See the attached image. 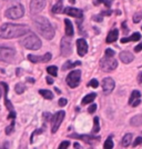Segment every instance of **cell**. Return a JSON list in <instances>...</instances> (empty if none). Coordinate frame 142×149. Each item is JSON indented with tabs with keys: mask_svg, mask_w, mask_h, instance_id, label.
Wrapping results in <instances>:
<instances>
[{
	"mask_svg": "<svg viewBox=\"0 0 142 149\" xmlns=\"http://www.w3.org/2000/svg\"><path fill=\"white\" fill-rule=\"evenodd\" d=\"M81 79V71L80 70H73L67 76V84L70 88H76L79 86Z\"/></svg>",
	"mask_w": 142,
	"mask_h": 149,
	"instance_id": "cell-9",
	"label": "cell"
},
{
	"mask_svg": "<svg viewBox=\"0 0 142 149\" xmlns=\"http://www.w3.org/2000/svg\"><path fill=\"white\" fill-rule=\"evenodd\" d=\"M81 65L80 61H76V62H71V61H67L64 65H63V67H62V70H68V69H71L76 67V66H79Z\"/></svg>",
	"mask_w": 142,
	"mask_h": 149,
	"instance_id": "cell-23",
	"label": "cell"
},
{
	"mask_svg": "<svg viewBox=\"0 0 142 149\" xmlns=\"http://www.w3.org/2000/svg\"><path fill=\"white\" fill-rule=\"evenodd\" d=\"M103 1H105V0H94V5L98 6V5H100L101 2H103Z\"/></svg>",
	"mask_w": 142,
	"mask_h": 149,
	"instance_id": "cell-51",
	"label": "cell"
},
{
	"mask_svg": "<svg viewBox=\"0 0 142 149\" xmlns=\"http://www.w3.org/2000/svg\"><path fill=\"white\" fill-rule=\"evenodd\" d=\"M131 141H132V134H127V135H124V137L122 138V146L123 147H129L130 145H131Z\"/></svg>",
	"mask_w": 142,
	"mask_h": 149,
	"instance_id": "cell-21",
	"label": "cell"
},
{
	"mask_svg": "<svg viewBox=\"0 0 142 149\" xmlns=\"http://www.w3.org/2000/svg\"><path fill=\"white\" fill-rule=\"evenodd\" d=\"M142 20V11L140 13H136L133 15V22L134 24H138V22H140Z\"/></svg>",
	"mask_w": 142,
	"mask_h": 149,
	"instance_id": "cell-32",
	"label": "cell"
},
{
	"mask_svg": "<svg viewBox=\"0 0 142 149\" xmlns=\"http://www.w3.org/2000/svg\"><path fill=\"white\" fill-rule=\"evenodd\" d=\"M64 116H66V112L63 111V110H60V111L56 112L53 116H52V118H51V132L52 134H55L58 131L59 129V127H60V125L62 124V121H63V119H64Z\"/></svg>",
	"mask_w": 142,
	"mask_h": 149,
	"instance_id": "cell-7",
	"label": "cell"
},
{
	"mask_svg": "<svg viewBox=\"0 0 142 149\" xmlns=\"http://www.w3.org/2000/svg\"><path fill=\"white\" fill-rule=\"evenodd\" d=\"M130 124L132 126H141L142 125V116H136L131 119Z\"/></svg>",
	"mask_w": 142,
	"mask_h": 149,
	"instance_id": "cell-25",
	"label": "cell"
},
{
	"mask_svg": "<svg viewBox=\"0 0 142 149\" xmlns=\"http://www.w3.org/2000/svg\"><path fill=\"white\" fill-rule=\"evenodd\" d=\"M96 110H97V105H96V104H92V105L88 108V111L90 112V113H93Z\"/></svg>",
	"mask_w": 142,
	"mask_h": 149,
	"instance_id": "cell-40",
	"label": "cell"
},
{
	"mask_svg": "<svg viewBox=\"0 0 142 149\" xmlns=\"http://www.w3.org/2000/svg\"><path fill=\"white\" fill-rule=\"evenodd\" d=\"M73 146H74V148H76V149H81L80 147H79V146H80V145H79V143H74Z\"/></svg>",
	"mask_w": 142,
	"mask_h": 149,
	"instance_id": "cell-52",
	"label": "cell"
},
{
	"mask_svg": "<svg viewBox=\"0 0 142 149\" xmlns=\"http://www.w3.org/2000/svg\"><path fill=\"white\" fill-rule=\"evenodd\" d=\"M133 59H134V57L129 51H122V52H120V60L122 62H124V63H130V62L133 61Z\"/></svg>",
	"mask_w": 142,
	"mask_h": 149,
	"instance_id": "cell-16",
	"label": "cell"
},
{
	"mask_svg": "<svg viewBox=\"0 0 142 149\" xmlns=\"http://www.w3.org/2000/svg\"><path fill=\"white\" fill-rule=\"evenodd\" d=\"M58 104H59L60 107H64V106L68 104V100L66 99V98H61V99H59V102H58Z\"/></svg>",
	"mask_w": 142,
	"mask_h": 149,
	"instance_id": "cell-39",
	"label": "cell"
},
{
	"mask_svg": "<svg viewBox=\"0 0 142 149\" xmlns=\"http://www.w3.org/2000/svg\"><path fill=\"white\" fill-rule=\"evenodd\" d=\"M13 127H15V120H11V125H10L9 127H7V128H6V134H7V135H10V134L12 132Z\"/></svg>",
	"mask_w": 142,
	"mask_h": 149,
	"instance_id": "cell-33",
	"label": "cell"
},
{
	"mask_svg": "<svg viewBox=\"0 0 142 149\" xmlns=\"http://www.w3.org/2000/svg\"><path fill=\"white\" fill-rule=\"evenodd\" d=\"M27 81H30V82H33V79H31V78H29V79H27Z\"/></svg>",
	"mask_w": 142,
	"mask_h": 149,
	"instance_id": "cell-54",
	"label": "cell"
},
{
	"mask_svg": "<svg viewBox=\"0 0 142 149\" xmlns=\"http://www.w3.org/2000/svg\"><path fill=\"white\" fill-rule=\"evenodd\" d=\"M138 82L142 84V72H140V74H138Z\"/></svg>",
	"mask_w": 142,
	"mask_h": 149,
	"instance_id": "cell-49",
	"label": "cell"
},
{
	"mask_svg": "<svg viewBox=\"0 0 142 149\" xmlns=\"http://www.w3.org/2000/svg\"><path fill=\"white\" fill-rule=\"evenodd\" d=\"M39 93H40V95L42 96L44 99H49L50 100V99H52V98H53V93H51L50 90H44V89H41Z\"/></svg>",
	"mask_w": 142,
	"mask_h": 149,
	"instance_id": "cell-24",
	"label": "cell"
},
{
	"mask_svg": "<svg viewBox=\"0 0 142 149\" xmlns=\"http://www.w3.org/2000/svg\"><path fill=\"white\" fill-rule=\"evenodd\" d=\"M141 50H142V42L140 45H138L136 47H134V51H136V52H140Z\"/></svg>",
	"mask_w": 142,
	"mask_h": 149,
	"instance_id": "cell-42",
	"label": "cell"
},
{
	"mask_svg": "<svg viewBox=\"0 0 142 149\" xmlns=\"http://www.w3.org/2000/svg\"><path fill=\"white\" fill-rule=\"evenodd\" d=\"M43 117L46 118V120H50V119L52 118V117H51V115H50V113H48V112H46V113L43 115Z\"/></svg>",
	"mask_w": 142,
	"mask_h": 149,
	"instance_id": "cell-45",
	"label": "cell"
},
{
	"mask_svg": "<svg viewBox=\"0 0 142 149\" xmlns=\"http://www.w3.org/2000/svg\"><path fill=\"white\" fill-rule=\"evenodd\" d=\"M140 104H141V100H140V99H136V100H134V101H133L132 104H131V106H132V107H136V106H139Z\"/></svg>",
	"mask_w": 142,
	"mask_h": 149,
	"instance_id": "cell-41",
	"label": "cell"
},
{
	"mask_svg": "<svg viewBox=\"0 0 142 149\" xmlns=\"http://www.w3.org/2000/svg\"><path fill=\"white\" fill-rule=\"evenodd\" d=\"M61 54L62 56L68 57L72 54V48H71V40L67 37L62 38L61 40Z\"/></svg>",
	"mask_w": 142,
	"mask_h": 149,
	"instance_id": "cell-11",
	"label": "cell"
},
{
	"mask_svg": "<svg viewBox=\"0 0 142 149\" xmlns=\"http://www.w3.org/2000/svg\"><path fill=\"white\" fill-rule=\"evenodd\" d=\"M88 86H90V87H92V88H98V86H99V82H98V80H97V79H92V80L88 84Z\"/></svg>",
	"mask_w": 142,
	"mask_h": 149,
	"instance_id": "cell-34",
	"label": "cell"
},
{
	"mask_svg": "<svg viewBox=\"0 0 142 149\" xmlns=\"http://www.w3.org/2000/svg\"><path fill=\"white\" fill-rule=\"evenodd\" d=\"M1 93H2V91H1V89H0V98H1Z\"/></svg>",
	"mask_w": 142,
	"mask_h": 149,
	"instance_id": "cell-57",
	"label": "cell"
},
{
	"mask_svg": "<svg viewBox=\"0 0 142 149\" xmlns=\"http://www.w3.org/2000/svg\"><path fill=\"white\" fill-rule=\"evenodd\" d=\"M71 138H78L83 140L87 143H94L100 140V137H92V136H87V135H71Z\"/></svg>",
	"mask_w": 142,
	"mask_h": 149,
	"instance_id": "cell-14",
	"label": "cell"
},
{
	"mask_svg": "<svg viewBox=\"0 0 142 149\" xmlns=\"http://www.w3.org/2000/svg\"><path fill=\"white\" fill-rule=\"evenodd\" d=\"M28 59L30 60L31 62H42V56H33V55H29L28 56Z\"/></svg>",
	"mask_w": 142,
	"mask_h": 149,
	"instance_id": "cell-30",
	"label": "cell"
},
{
	"mask_svg": "<svg viewBox=\"0 0 142 149\" xmlns=\"http://www.w3.org/2000/svg\"><path fill=\"white\" fill-rule=\"evenodd\" d=\"M69 145H70L69 141H62V143L59 145V148L58 149H68Z\"/></svg>",
	"mask_w": 142,
	"mask_h": 149,
	"instance_id": "cell-36",
	"label": "cell"
},
{
	"mask_svg": "<svg viewBox=\"0 0 142 149\" xmlns=\"http://www.w3.org/2000/svg\"><path fill=\"white\" fill-rule=\"evenodd\" d=\"M77 50H78V55L80 57H83L88 52V44L85 39H78L77 40Z\"/></svg>",
	"mask_w": 142,
	"mask_h": 149,
	"instance_id": "cell-13",
	"label": "cell"
},
{
	"mask_svg": "<svg viewBox=\"0 0 142 149\" xmlns=\"http://www.w3.org/2000/svg\"><path fill=\"white\" fill-rule=\"evenodd\" d=\"M118 37H119V30H118V29H112V30L108 33L105 41H107V44H112V42H114V41L117 40Z\"/></svg>",
	"mask_w": 142,
	"mask_h": 149,
	"instance_id": "cell-17",
	"label": "cell"
},
{
	"mask_svg": "<svg viewBox=\"0 0 142 149\" xmlns=\"http://www.w3.org/2000/svg\"><path fill=\"white\" fill-rule=\"evenodd\" d=\"M35 22V27L38 30V32L42 36L44 39L47 40H51L53 36H55V29L51 26L48 19H46L44 17H36L33 19Z\"/></svg>",
	"mask_w": 142,
	"mask_h": 149,
	"instance_id": "cell-2",
	"label": "cell"
},
{
	"mask_svg": "<svg viewBox=\"0 0 142 149\" xmlns=\"http://www.w3.org/2000/svg\"><path fill=\"white\" fill-rule=\"evenodd\" d=\"M46 80H47V82H48V85H52V84H53V79H52L51 77H47Z\"/></svg>",
	"mask_w": 142,
	"mask_h": 149,
	"instance_id": "cell-46",
	"label": "cell"
},
{
	"mask_svg": "<svg viewBox=\"0 0 142 149\" xmlns=\"http://www.w3.org/2000/svg\"><path fill=\"white\" fill-rule=\"evenodd\" d=\"M103 3H105V7H108V8L111 6V1H110V0H105V1H103Z\"/></svg>",
	"mask_w": 142,
	"mask_h": 149,
	"instance_id": "cell-48",
	"label": "cell"
},
{
	"mask_svg": "<svg viewBox=\"0 0 142 149\" xmlns=\"http://www.w3.org/2000/svg\"><path fill=\"white\" fill-rule=\"evenodd\" d=\"M112 11H110V10H108V11H102L101 13V16H111Z\"/></svg>",
	"mask_w": 142,
	"mask_h": 149,
	"instance_id": "cell-44",
	"label": "cell"
},
{
	"mask_svg": "<svg viewBox=\"0 0 142 149\" xmlns=\"http://www.w3.org/2000/svg\"><path fill=\"white\" fill-rule=\"evenodd\" d=\"M105 57H113L116 55V52H114V50L110 49V48H108V49H105Z\"/></svg>",
	"mask_w": 142,
	"mask_h": 149,
	"instance_id": "cell-35",
	"label": "cell"
},
{
	"mask_svg": "<svg viewBox=\"0 0 142 149\" xmlns=\"http://www.w3.org/2000/svg\"><path fill=\"white\" fill-rule=\"evenodd\" d=\"M100 130V125H99V118L98 117H94L93 118V129L92 132L93 134H98Z\"/></svg>",
	"mask_w": 142,
	"mask_h": 149,
	"instance_id": "cell-26",
	"label": "cell"
},
{
	"mask_svg": "<svg viewBox=\"0 0 142 149\" xmlns=\"http://www.w3.org/2000/svg\"><path fill=\"white\" fill-rule=\"evenodd\" d=\"M122 28H123V32L124 33H127L128 32V28H127V25H125V22L122 24Z\"/></svg>",
	"mask_w": 142,
	"mask_h": 149,
	"instance_id": "cell-50",
	"label": "cell"
},
{
	"mask_svg": "<svg viewBox=\"0 0 142 149\" xmlns=\"http://www.w3.org/2000/svg\"><path fill=\"white\" fill-rule=\"evenodd\" d=\"M63 13L68 15V16H71V17H74V18H82L83 13L80 9H77V8H72V7H68L64 9Z\"/></svg>",
	"mask_w": 142,
	"mask_h": 149,
	"instance_id": "cell-15",
	"label": "cell"
},
{
	"mask_svg": "<svg viewBox=\"0 0 142 149\" xmlns=\"http://www.w3.org/2000/svg\"><path fill=\"white\" fill-rule=\"evenodd\" d=\"M116 87V84H114V80L110 78V77H107L105 78L103 80H102V89H103V93L105 95H108V93H110Z\"/></svg>",
	"mask_w": 142,
	"mask_h": 149,
	"instance_id": "cell-12",
	"label": "cell"
},
{
	"mask_svg": "<svg viewBox=\"0 0 142 149\" xmlns=\"http://www.w3.org/2000/svg\"><path fill=\"white\" fill-rule=\"evenodd\" d=\"M52 13H62V2L58 1L55 6L52 7Z\"/></svg>",
	"mask_w": 142,
	"mask_h": 149,
	"instance_id": "cell-27",
	"label": "cell"
},
{
	"mask_svg": "<svg viewBox=\"0 0 142 149\" xmlns=\"http://www.w3.org/2000/svg\"><path fill=\"white\" fill-rule=\"evenodd\" d=\"M51 54H49V52H48V54H46V55H44V56H42V62H48V61H50V60H51Z\"/></svg>",
	"mask_w": 142,
	"mask_h": 149,
	"instance_id": "cell-37",
	"label": "cell"
},
{
	"mask_svg": "<svg viewBox=\"0 0 142 149\" xmlns=\"http://www.w3.org/2000/svg\"><path fill=\"white\" fill-rule=\"evenodd\" d=\"M44 7H46V0H31L30 11L32 15H36L38 13H41Z\"/></svg>",
	"mask_w": 142,
	"mask_h": 149,
	"instance_id": "cell-10",
	"label": "cell"
},
{
	"mask_svg": "<svg viewBox=\"0 0 142 149\" xmlns=\"http://www.w3.org/2000/svg\"><path fill=\"white\" fill-rule=\"evenodd\" d=\"M20 44L25 47L26 49H30V50H38L41 48V40L35 35V33H28L21 41Z\"/></svg>",
	"mask_w": 142,
	"mask_h": 149,
	"instance_id": "cell-3",
	"label": "cell"
},
{
	"mask_svg": "<svg viewBox=\"0 0 142 149\" xmlns=\"http://www.w3.org/2000/svg\"><path fill=\"white\" fill-rule=\"evenodd\" d=\"M0 87L3 88V93H5V105H6L7 109L9 110V116H8V119H11V120H15V118H16V112H15V109H13V106L12 104L10 102V100L8 99V89H9V87H8V85H7L6 82H0Z\"/></svg>",
	"mask_w": 142,
	"mask_h": 149,
	"instance_id": "cell-8",
	"label": "cell"
},
{
	"mask_svg": "<svg viewBox=\"0 0 142 149\" xmlns=\"http://www.w3.org/2000/svg\"><path fill=\"white\" fill-rule=\"evenodd\" d=\"M69 1H70L71 3H73V2H74V0H69Z\"/></svg>",
	"mask_w": 142,
	"mask_h": 149,
	"instance_id": "cell-56",
	"label": "cell"
},
{
	"mask_svg": "<svg viewBox=\"0 0 142 149\" xmlns=\"http://www.w3.org/2000/svg\"><path fill=\"white\" fill-rule=\"evenodd\" d=\"M64 25H66V35L67 37H72L73 36V26L71 24V21L69 19L64 20Z\"/></svg>",
	"mask_w": 142,
	"mask_h": 149,
	"instance_id": "cell-19",
	"label": "cell"
},
{
	"mask_svg": "<svg viewBox=\"0 0 142 149\" xmlns=\"http://www.w3.org/2000/svg\"><path fill=\"white\" fill-rule=\"evenodd\" d=\"M47 72L51 76H53V77H56L57 74H58V68H57L56 66H50L47 68Z\"/></svg>",
	"mask_w": 142,
	"mask_h": 149,
	"instance_id": "cell-29",
	"label": "cell"
},
{
	"mask_svg": "<svg viewBox=\"0 0 142 149\" xmlns=\"http://www.w3.org/2000/svg\"><path fill=\"white\" fill-rule=\"evenodd\" d=\"M19 149H27V147H26V146H24V145H21V146H20V148Z\"/></svg>",
	"mask_w": 142,
	"mask_h": 149,
	"instance_id": "cell-53",
	"label": "cell"
},
{
	"mask_svg": "<svg viewBox=\"0 0 142 149\" xmlns=\"http://www.w3.org/2000/svg\"><path fill=\"white\" fill-rule=\"evenodd\" d=\"M56 91H57V93H60V90H59L58 88H56Z\"/></svg>",
	"mask_w": 142,
	"mask_h": 149,
	"instance_id": "cell-55",
	"label": "cell"
},
{
	"mask_svg": "<svg viewBox=\"0 0 142 149\" xmlns=\"http://www.w3.org/2000/svg\"><path fill=\"white\" fill-rule=\"evenodd\" d=\"M16 56V50L10 47H0V61L11 62Z\"/></svg>",
	"mask_w": 142,
	"mask_h": 149,
	"instance_id": "cell-6",
	"label": "cell"
},
{
	"mask_svg": "<svg viewBox=\"0 0 142 149\" xmlns=\"http://www.w3.org/2000/svg\"><path fill=\"white\" fill-rule=\"evenodd\" d=\"M93 20H97L98 22H100V21H102V16L100 15V16H94L93 17Z\"/></svg>",
	"mask_w": 142,
	"mask_h": 149,
	"instance_id": "cell-43",
	"label": "cell"
},
{
	"mask_svg": "<svg viewBox=\"0 0 142 149\" xmlns=\"http://www.w3.org/2000/svg\"><path fill=\"white\" fill-rule=\"evenodd\" d=\"M140 39H141V35H140L139 32H134V33H132L130 37L122 38V39H121V42H122V44H125V42H129V41H139Z\"/></svg>",
	"mask_w": 142,
	"mask_h": 149,
	"instance_id": "cell-18",
	"label": "cell"
},
{
	"mask_svg": "<svg viewBox=\"0 0 142 149\" xmlns=\"http://www.w3.org/2000/svg\"><path fill=\"white\" fill-rule=\"evenodd\" d=\"M96 97H97V93H89V95H87L86 97L82 99V105L91 104L93 100L96 99Z\"/></svg>",
	"mask_w": 142,
	"mask_h": 149,
	"instance_id": "cell-20",
	"label": "cell"
},
{
	"mask_svg": "<svg viewBox=\"0 0 142 149\" xmlns=\"http://www.w3.org/2000/svg\"><path fill=\"white\" fill-rule=\"evenodd\" d=\"M140 97H141V93L139 91V90H133L132 93H131V96H130L129 98V105L131 106V104L136 99H140Z\"/></svg>",
	"mask_w": 142,
	"mask_h": 149,
	"instance_id": "cell-22",
	"label": "cell"
},
{
	"mask_svg": "<svg viewBox=\"0 0 142 149\" xmlns=\"http://www.w3.org/2000/svg\"><path fill=\"white\" fill-rule=\"evenodd\" d=\"M103 148L105 149H112L113 148V141H112L111 137H109V138L105 140V145H103Z\"/></svg>",
	"mask_w": 142,
	"mask_h": 149,
	"instance_id": "cell-31",
	"label": "cell"
},
{
	"mask_svg": "<svg viewBox=\"0 0 142 149\" xmlns=\"http://www.w3.org/2000/svg\"><path fill=\"white\" fill-rule=\"evenodd\" d=\"M15 90H16V93H17L21 95L22 93H25L26 86L24 85V84H17V85H16V87H15Z\"/></svg>",
	"mask_w": 142,
	"mask_h": 149,
	"instance_id": "cell-28",
	"label": "cell"
},
{
	"mask_svg": "<svg viewBox=\"0 0 142 149\" xmlns=\"http://www.w3.org/2000/svg\"><path fill=\"white\" fill-rule=\"evenodd\" d=\"M141 143H142V137H136L134 143H133V147H136V146H139Z\"/></svg>",
	"mask_w": 142,
	"mask_h": 149,
	"instance_id": "cell-38",
	"label": "cell"
},
{
	"mask_svg": "<svg viewBox=\"0 0 142 149\" xmlns=\"http://www.w3.org/2000/svg\"><path fill=\"white\" fill-rule=\"evenodd\" d=\"M6 17L9 19H19L21 18L24 15H25V9L22 5H17V6H13L9 9H7L6 11Z\"/></svg>",
	"mask_w": 142,
	"mask_h": 149,
	"instance_id": "cell-5",
	"label": "cell"
},
{
	"mask_svg": "<svg viewBox=\"0 0 142 149\" xmlns=\"http://www.w3.org/2000/svg\"><path fill=\"white\" fill-rule=\"evenodd\" d=\"M29 32V28L26 25H15V24H3L0 27V38L11 39V38L22 37Z\"/></svg>",
	"mask_w": 142,
	"mask_h": 149,
	"instance_id": "cell-1",
	"label": "cell"
},
{
	"mask_svg": "<svg viewBox=\"0 0 142 149\" xmlns=\"http://www.w3.org/2000/svg\"><path fill=\"white\" fill-rule=\"evenodd\" d=\"M118 67V61L113 57H105L100 60V68L105 72L113 71Z\"/></svg>",
	"mask_w": 142,
	"mask_h": 149,
	"instance_id": "cell-4",
	"label": "cell"
},
{
	"mask_svg": "<svg viewBox=\"0 0 142 149\" xmlns=\"http://www.w3.org/2000/svg\"><path fill=\"white\" fill-rule=\"evenodd\" d=\"M0 149H9V143H5L0 147Z\"/></svg>",
	"mask_w": 142,
	"mask_h": 149,
	"instance_id": "cell-47",
	"label": "cell"
}]
</instances>
